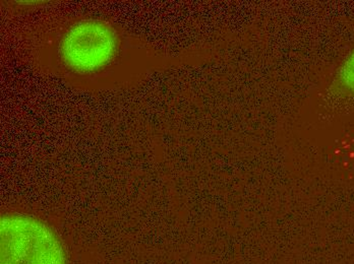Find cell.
Instances as JSON below:
<instances>
[{
    "instance_id": "cell-1",
    "label": "cell",
    "mask_w": 354,
    "mask_h": 264,
    "mask_svg": "<svg viewBox=\"0 0 354 264\" xmlns=\"http://www.w3.org/2000/svg\"><path fill=\"white\" fill-rule=\"evenodd\" d=\"M120 49L118 32L107 21L84 19L62 35L59 54L66 68L77 74H95L106 68Z\"/></svg>"
},
{
    "instance_id": "cell-3",
    "label": "cell",
    "mask_w": 354,
    "mask_h": 264,
    "mask_svg": "<svg viewBox=\"0 0 354 264\" xmlns=\"http://www.w3.org/2000/svg\"><path fill=\"white\" fill-rule=\"evenodd\" d=\"M338 79L343 89L354 97V50L349 53L340 66Z\"/></svg>"
},
{
    "instance_id": "cell-2",
    "label": "cell",
    "mask_w": 354,
    "mask_h": 264,
    "mask_svg": "<svg viewBox=\"0 0 354 264\" xmlns=\"http://www.w3.org/2000/svg\"><path fill=\"white\" fill-rule=\"evenodd\" d=\"M1 264H64L62 245L50 227L32 216L1 220Z\"/></svg>"
}]
</instances>
